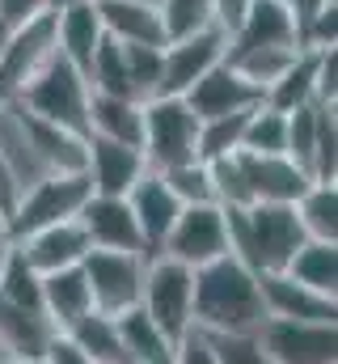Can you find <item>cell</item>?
Listing matches in <instances>:
<instances>
[{
    "label": "cell",
    "instance_id": "6",
    "mask_svg": "<svg viewBox=\"0 0 338 364\" xmlns=\"http://www.w3.org/2000/svg\"><path fill=\"white\" fill-rule=\"evenodd\" d=\"M89 195H93V191H89V178H84V174H43L38 182H30V186L17 195L13 212L4 216L13 242L38 233V229H47V225L77 220Z\"/></svg>",
    "mask_w": 338,
    "mask_h": 364
},
{
    "label": "cell",
    "instance_id": "36",
    "mask_svg": "<svg viewBox=\"0 0 338 364\" xmlns=\"http://www.w3.org/2000/svg\"><path fill=\"white\" fill-rule=\"evenodd\" d=\"M292 55H296V47H258V51H241V55H224L250 85L258 90H266L288 64H292Z\"/></svg>",
    "mask_w": 338,
    "mask_h": 364
},
{
    "label": "cell",
    "instance_id": "21",
    "mask_svg": "<svg viewBox=\"0 0 338 364\" xmlns=\"http://www.w3.org/2000/svg\"><path fill=\"white\" fill-rule=\"evenodd\" d=\"M51 339L55 326L43 318V309H21L0 301V360H43Z\"/></svg>",
    "mask_w": 338,
    "mask_h": 364
},
{
    "label": "cell",
    "instance_id": "2",
    "mask_svg": "<svg viewBox=\"0 0 338 364\" xmlns=\"http://www.w3.org/2000/svg\"><path fill=\"white\" fill-rule=\"evenodd\" d=\"M224 225H229V255H237L254 275L283 272L305 242V229L292 203L224 208Z\"/></svg>",
    "mask_w": 338,
    "mask_h": 364
},
{
    "label": "cell",
    "instance_id": "27",
    "mask_svg": "<svg viewBox=\"0 0 338 364\" xmlns=\"http://www.w3.org/2000/svg\"><path fill=\"white\" fill-rule=\"evenodd\" d=\"M114 322H119V339H123L131 364H173V339H165V331L140 305L119 314Z\"/></svg>",
    "mask_w": 338,
    "mask_h": 364
},
{
    "label": "cell",
    "instance_id": "10",
    "mask_svg": "<svg viewBox=\"0 0 338 364\" xmlns=\"http://www.w3.org/2000/svg\"><path fill=\"white\" fill-rule=\"evenodd\" d=\"M224 51H229V34L216 26L169 38L161 47V93L182 97L199 77H207L216 64H224Z\"/></svg>",
    "mask_w": 338,
    "mask_h": 364
},
{
    "label": "cell",
    "instance_id": "30",
    "mask_svg": "<svg viewBox=\"0 0 338 364\" xmlns=\"http://www.w3.org/2000/svg\"><path fill=\"white\" fill-rule=\"evenodd\" d=\"M241 153L258 157H288V114L271 110L266 102H258L246 119V136H241Z\"/></svg>",
    "mask_w": 338,
    "mask_h": 364
},
{
    "label": "cell",
    "instance_id": "43",
    "mask_svg": "<svg viewBox=\"0 0 338 364\" xmlns=\"http://www.w3.org/2000/svg\"><path fill=\"white\" fill-rule=\"evenodd\" d=\"M283 4H288V13L296 17V30H300V26H305V21L313 17V13H322V9H330L334 0H283Z\"/></svg>",
    "mask_w": 338,
    "mask_h": 364
},
{
    "label": "cell",
    "instance_id": "16",
    "mask_svg": "<svg viewBox=\"0 0 338 364\" xmlns=\"http://www.w3.org/2000/svg\"><path fill=\"white\" fill-rule=\"evenodd\" d=\"M258 292L266 305V318H283V322H338V301L322 296L305 284H296L283 272L258 275Z\"/></svg>",
    "mask_w": 338,
    "mask_h": 364
},
{
    "label": "cell",
    "instance_id": "1",
    "mask_svg": "<svg viewBox=\"0 0 338 364\" xmlns=\"http://www.w3.org/2000/svg\"><path fill=\"white\" fill-rule=\"evenodd\" d=\"M266 322L258 275L237 259L220 255L195 267V326L207 335H254Z\"/></svg>",
    "mask_w": 338,
    "mask_h": 364
},
{
    "label": "cell",
    "instance_id": "47",
    "mask_svg": "<svg viewBox=\"0 0 338 364\" xmlns=\"http://www.w3.org/2000/svg\"><path fill=\"white\" fill-rule=\"evenodd\" d=\"M0 47H4V26H0Z\"/></svg>",
    "mask_w": 338,
    "mask_h": 364
},
{
    "label": "cell",
    "instance_id": "46",
    "mask_svg": "<svg viewBox=\"0 0 338 364\" xmlns=\"http://www.w3.org/2000/svg\"><path fill=\"white\" fill-rule=\"evenodd\" d=\"M0 364H43V360H0Z\"/></svg>",
    "mask_w": 338,
    "mask_h": 364
},
{
    "label": "cell",
    "instance_id": "3",
    "mask_svg": "<svg viewBox=\"0 0 338 364\" xmlns=\"http://www.w3.org/2000/svg\"><path fill=\"white\" fill-rule=\"evenodd\" d=\"M89 97H93L89 77L55 51L9 102H17L26 114H34V119H43V123H55V127H64V132L89 136Z\"/></svg>",
    "mask_w": 338,
    "mask_h": 364
},
{
    "label": "cell",
    "instance_id": "11",
    "mask_svg": "<svg viewBox=\"0 0 338 364\" xmlns=\"http://www.w3.org/2000/svg\"><path fill=\"white\" fill-rule=\"evenodd\" d=\"M51 55H55V17L51 13H38V17L4 30V47H0V102H9Z\"/></svg>",
    "mask_w": 338,
    "mask_h": 364
},
{
    "label": "cell",
    "instance_id": "9",
    "mask_svg": "<svg viewBox=\"0 0 338 364\" xmlns=\"http://www.w3.org/2000/svg\"><path fill=\"white\" fill-rule=\"evenodd\" d=\"M161 255L186 263L190 272L229 255V225H224V208L220 203H186L169 229Z\"/></svg>",
    "mask_w": 338,
    "mask_h": 364
},
{
    "label": "cell",
    "instance_id": "4",
    "mask_svg": "<svg viewBox=\"0 0 338 364\" xmlns=\"http://www.w3.org/2000/svg\"><path fill=\"white\" fill-rule=\"evenodd\" d=\"M140 153H144V161H148L153 174L173 170V166L199 157V119L190 114L186 97L157 93V97L144 102V140H140Z\"/></svg>",
    "mask_w": 338,
    "mask_h": 364
},
{
    "label": "cell",
    "instance_id": "12",
    "mask_svg": "<svg viewBox=\"0 0 338 364\" xmlns=\"http://www.w3.org/2000/svg\"><path fill=\"white\" fill-rule=\"evenodd\" d=\"M186 97V106H190V114L203 123V119H220V114H241V110H254L258 102H262V90L250 85L229 60L224 64H216L207 77H199L190 90L182 93Z\"/></svg>",
    "mask_w": 338,
    "mask_h": 364
},
{
    "label": "cell",
    "instance_id": "34",
    "mask_svg": "<svg viewBox=\"0 0 338 364\" xmlns=\"http://www.w3.org/2000/svg\"><path fill=\"white\" fill-rule=\"evenodd\" d=\"M165 186L178 195V203H216V186H212V166L207 161H182L173 170H161Z\"/></svg>",
    "mask_w": 338,
    "mask_h": 364
},
{
    "label": "cell",
    "instance_id": "32",
    "mask_svg": "<svg viewBox=\"0 0 338 364\" xmlns=\"http://www.w3.org/2000/svg\"><path fill=\"white\" fill-rule=\"evenodd\" d=\"M246 119H250V110H241V114H220V119H203V123H199V161H220V157L241 153Z\"/></svg>",
    "mask_w": 338,
    "mask_h": 364
},
{
    "label": "cell",
    "instance_id": "37",
    "mask_svg": "<svg viewBox=\"0 0 338 364\" xmlns=\"http://www.w3.org/2000/svg\"><path fill=\"white\" fill-rule=\"evenodd\" d=\"M157 9H161V26H165V43L178 34L212 26V0H157Z\"/></svg>",
    "mask_w": 338,
    "mask_h": 364
},
{
    "label": "cell",
    "instance_id": "18",
    "mask_svg": "<svg viewBox=\"0 0 338 364\" xmlns=\"http://www.w3.org/2000/svg\"><path fill=\"white\" fill-rule=\"evenodd\" d=\"M17 250L34 272L47 275V272H64V267H81L84 255H89V237H84L81 220H60V225H47V229L21 237Z\"/></svg>",
    "mask_w": 338,
    "mask_h": 364
},
{
    "label": "cell",
    "instance_id": "17",
    "mask_svg": "<svg viewBox=\"0 0 338 364\" xmlns=\"http://www.w3.org/2000/svg\"><path fill=\"white\" fill-rule=\"evenodd\" d=\"M127 208H131V216H136V229H140L144 255H161L169 229H173V220H178V212H182L178 195L165 186L161 174L148 170L144 178L127 191Z\"/></svg>",
    "mask_w": 338,
    "mask_h": 364
},
{
    "label": "cell",
    "instance_id": "8",
    "mask_svg": "<svg viewBox=\"0 0 338 364\" xmlns=\"http://www.w3.org/2000/svg\"><path fill=\"white\" fill-rule=\"evenodd\" d=\"M258 352L271 364H338V326L334 322H283L266 318L254 331Z\"/></svg>",
    "mask_w": 338,
    "mask_h": 364
},
{
    "label": "cell",
    "instance_id": "23",
    "mask_svg": "<svg viewBox=\"0 0 338 364\" xmlns=\"http://www.w3.org/2000/svg\"><path fill=\"white\" fill-rule=\"evenodd\" d=\"M89 309H93V296H89V284H84L81 267H64V272L43 275V318L55 331L77 326Z\"/></svg>",
    "mask_w": 338,
    "mask_h": 364
},
{
    "label": "cell",
    "instance_id": "7",
    "mask_svg": "<svg viewBox=\"0 0 338 364\" xmlns=\"http://www.w3.org/2000/svg\"><path fill=\"white\" fill-rule=\"evenodd\" d=\"M144 263L148 255H127V250H89L81 263L89 296L97 314H127L140 305V288H144Z\"/></svg>",
    "mask_w": 338,
    "mask_h": 364
},
{
    "label": "cell",
    "instance_id": "38",
    "mask_svg": "<svg viewBox=\"0 0 338 364\" xmlns=\"http://www.w3.org/2000/svg\"><path fill=\"white\" fill-rule=\"evenodd\" d=\"M173 364H220V352H216V339L199 326H190L178 343H173Z\"/></svg>",
    "mask_w": 338,
    "mask_h": 364
},
{
    "label": "cell",
    "instance_id": "19",
    "mask_svg": "<svg viewBox=\"0 0 338 364\" xmlns=\"http://www.w3.org/2000/svg\"><path fill=\"white\" fill-rule=\"evenodd\" d=\"M258 47H296V17L288 13L283 0H250L241 26L229 34L224 55H241Z\"/></svg>",
    "mask_w": 338,
    "mask_h": 364
},
{
    "label": "cell",
    "instance_id": "5",
    "mask_svg": "<svg viewBox=\"0 0 338 364\" xmlns=\"http://www.w3.org/2000/svg\"><path fill=\"white\" fill-rule=\"evenodd\" d=\"M140 309L165 331V339H182L195 326V272L169 255H148Z\"/></svg>",
    "mask_w": 338,
    "mask_h": 364
},
{
    "label": "cell",
    "instance_id": "39",
    "mask_svg": "<svg viewBox=\"0 0 338 364\" xmlns=\"http://www.w3.org/2000/svg\"><path fill=\"white\" fill-rule=\"evenodd\" d=\"M212 339H216L220 364H271L262 352H258L254 335H212Z\"/></svg>",
    "mask_w": 338,
    "mask_h": 364
},
{
    "label": "cell",
    "instance_id": "45",
    "mask_svg": "<svg viewBox=\"0 0 338 364\" xmlns=\"http://www.w3.org/2000/svg\"><path fill=\"white\" fill-rule=\"evenodd\" d=\"M47 13H60V9H72V4H84V0H43Z\"/></svg>",
    "mask_w": 338,
    "mask_h": 364
},
{
    "label": "cell",
    "instance_id": "40",
    "mask_svg": "<svg viewBox=\"0 0 338 364\" xmlns=\"http://www.w3.org/2000/svg\"><path fill=\"white\" fill-rule=\"evenodd\" d=\"M43 364H93L89 356H84L81 348L64 335V331H55V339L47 343V352H43Z\"/></svg>",
    "mask_w": 338,
    "mask_h": 364
},
{
    "label": "cell",
    "instance_id": "33",
    "mask_svg": "<svg viewBox=\"0 0 338 364\" xmlns=\"http://www.w3.org/2000/svg\"><path fill=\"white\" fill-rule=\"evenodd\" d=\"M334 106H296L292 114H288V157L309 174V161H313V149H317V132H322V123H326V114H330Z\"/></svg>",
    "mask_w": 338,
    "mask_h": 364
},
{
    "label": "cell",
    "instance_id": "26",
    "mask_svg": "<svg viewBox=\"0 0 338 364\" xmlns=\"http://www.w3.org/2000/svg\"><path fill=\"white\" fill-rule=\"evenodd\" d=\"M283 275H292L296 284H305V288L338 301V242H313V237H305L300 250L288 259Z\"/></svg>",
    "mask_w": 338,
    "mask_h": 364
},
{
    "label": "cell",
    "instance_id": "42",
    "mask_svg": "<svg viewBox=\"0 0 338 364\" xmlns=\"http://www.w3.org/2000/svg\"><path fill=\"white\" fill-rule=\"evenodd\" d=\"M38 13H47L43 0H0V26H4V30L21 26V21H30V17H38Z\"/></svg>",
    "mask_w": 338,
    "mask_h": 364
},
{
    "label": "cell",
    "instance_id": "28",
    "mask_svg": "<svg viewBox=\"0 0 338 364\" xmlns=\"http://www.w3.org/2000/svg\"><path fill=\"white\" fill-rule=\"evenodd\" d=\"M64 335H68V339H72V343H77L93 364H131L127 348H123V339H119V322H114L110 314L89 309L81 322H77V326H68Z\"/></svg>",
    "mask_w": 338,
    "mask_h": 364
},
{
    "label": "cell",
    "instance_id": "20",
    "mask_svg": "<svg viewBox=\"0 0 338 364\" xmlns=\"http://www.w3.org/2000/svg\"><path fill=\"white\" fill-rule=\"evenodd\" d=\"M106 38L127 47H165V26L157 0H97Z\"/></svg>",
    "mask_w": 338,
    "mask_h": 364
},
{
    "label": "cell",
    "instance_id": "13",
    "mask_svg": "<svg viewBox=\"0 0 338 364\" xmlns=\"http://www.w3.org/2000/svg\"><path fill=\"white\" fill-rule=\"evenodd\" d=\"M237 170L246 182L250 203H296L313 178L292 161V157H258V153H237Z\"/></svg>",
    "mask_w": 338,
    "mask_h": 364
},
{
    "label": "cell",
    "instance_id": "44",
    "mask_svg": "<svg viewBox=\"0 0 338 364\" xmlns=\"http://www.w3.org/2000/svg\"><path fill=\"white\" fill-rule=\"evenodd\" d=\"M13 246H17V242H13V233H9V220H4V212H0V267H4V259L13 255Z\"/></svg>",
    "mask_w": 338,
    "mask_h": 364
},
{
    "label": "cell",
    "instance_id": "24",
    "mask_svg": "<svg viewBox=\"0 0 338 364\" xmlns=\"http://www.w3.org/2000/svg\"><path fill=\"white\" fill-rule=\"evenodd\" d=\"M89 136L140 149V140H144V102L93 93L89 97Z\"/></svg>",
    "mask_w": 338,
    "mask_h": 364
},
{
    "label": "cell",
    "instance_id": "31",
    "mask_svg": "<svg viewBox=\"0 0 338 364\" xmlns=\"http://www.w3.org/2000/svg\"><path fill=\"white\" fill-rule=\"evenodd\" d=\"M0 301L21 305V309H43V275L21 259L17 246L4 259V267H0Z\"/></svg>",
    "mask_w": 338,
    "mask_h": 364
},
{
    "label": "cell",
    "instance_id": "25",
    "mask_svg": "<svg viewBox=\"0 0 338 364\" xmlns=\"http://www.w3.org/2000/svg\"><path fill=\"white\" fill-rule=\"evenodd\" d=\"M317 64H322V51L296 47L292 64L262 90V102L279 114H292L296 106H313L317 102Z\"/></svg>",
    "mask_w": 338,
    "mask_h": 364
},
{
    "label": "cell",
    "instance_id": "29",
    "mask_svg": "<svg viewBox=\"0 0 338 364\" xmlns=\"http://www.w3.org/2000/svg\"><path fill=\"white\" fill-rule=\"evenodd\" d=\"M300 229L313 242H338V182H313L296 203Z\"/></svg>",
    "mask_w": 338,
    "mask_h": 364
},
{
    "label": "cell",
    "instance_id": "15",
    "mask_svg": "<svg viewBox=\"0 0 338 364\" xmlns=\"http://www.w3.org/2000/svg\"><path fill=\"white\" fill-rule=\"evenodd\" d=\"M144 174H148V161H144L140 149L89 136V144H84V178H89L93 195H127Z\"/></svg>",
    "mask_w": 338,
    "mask_h": 364
},
{
    "label": "cell",
    "instance_id": "41",
    "mask_svg": "<svg viewBox=\"0 0 338 364\" xmlns=\"http://www.w3.org/2000/svg\"><path fill=\"white\" fill-rule=\"evenodd\" d=\"M246 9H250V0H212V26L224 30V34H233L241 26Z\"/></svg>",
    "mask_w": 338,
    "mask_h": 364
},
{
    "label": "cell",
    "instance_id": "22",
    "mask_svg": "<svg viewBox=\"0 0 338 364\" xmlns=\"http://www.w3.org/2000/svg\"><path fill=\"white\" fill-rule=\"evenodd\" d=\"M55 17V51L77 64V68H89L93 51L102 47L106 30H102V17H97V0H84V4H72V9H60L51 13Z\"/></svg>",
    "mask_w": 338,
    "mask_h": 364
},
{
    "label": "cell",
    "instance_id": "14",
    "mask_svg": "<svg viewBox=\"0 0 338 364\" xmlns=\"http://www.w3.org/2000/svg\"><path fill=\"white\" fill-rule=\"evenodd\" d=\"M81 229L89 237V250H127V255H144L136 216L127 208V195H89L81 208Z\"/></svg>",
    "mask_w": 338,
    "mask_h": 364
},
{
    "label": "cell",
    "instance_id": "35",
    "mask_svg": "<svg viewBox=\"0 0 338 364\" xmlns=\"http://www.w3.org/2000/svg\"><path fill=\"white\" fill-rule=\"evenodd\" d=\"M123 64H127V85L136 102H148L161 93V47H127L123 43Z\"/></svg>",
    "mask_w": 338,
    "mask_h": 364
}]
</instances>
